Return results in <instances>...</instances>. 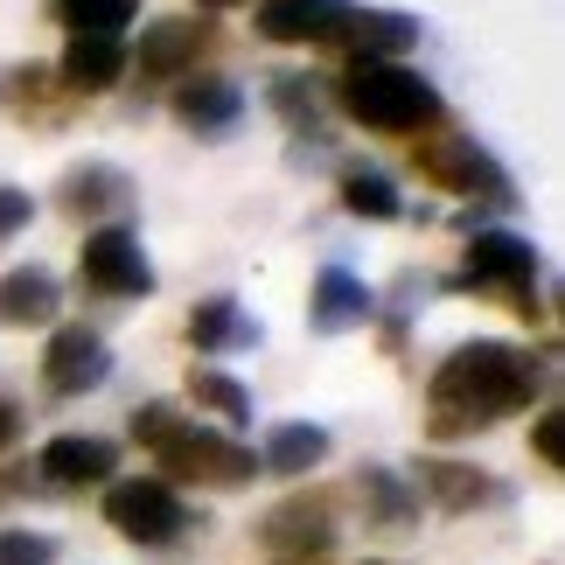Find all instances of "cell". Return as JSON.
<instances>
[{
    "instance_id": "cell-1",
    "label": "cell",
    "mask_w": 565,
    "mask_h": 565,
    "mask_svg": "<svg viewBox=\"0 0 565 565\" xmlns=\"http://www.w3.org/2000/svg\"><path fill=\"white\" fill-rule=\"evenodd\" d=\"M558 377L552 350H516V342H461L440 371L426 384V433L433 440H475V433H489L495 419H510V412H524L537 391Z\"/></svg>"
},
{
    "instance_id": "cell-2",
    "label": "cell",
    "mask_w": 565,
    "mask_h": 565,
    "mask_svg": "<svg viewBox=\"0 0 565 565\" xmlns=\"http://www.w3.org/2000/svg\"><path fill=\"white\" fill-rule=\"evenodd\" d=\"M335 105L350 113L363 134H433L447 119V98L433 92V77H419L412 63H342Z\"/></svg>"
},
{
    "instance_id": "cell-3",
    "label": "cell",
    "mask_w": 565,
    "mask_h": 565,
    "mask_svg": "<svg viewBox=\"0 0 565 565\" xmlns=\"http://www.w3.org/2000/svg\"><path fill=\"white\" fill-rule=\"evenodd\" d=\"M537 279H545V252L531 245L524 231H475L468 252H461V273H454V287L461 294H489L503 300L516 315H537Z\"/></svg>"
},
{
    "instance_id": "cell-4",
    "label": "cell",
    "mask_w": 565,
    "mask_h": 565,
    "mask_svg": "<svg viewBox=\"0 0 565 565\" xmlns=\"http://www.w3.org/2000/svg\"><path fill=\"white\" fill-rule=\"evenodd\" d=\"M412 168H419V182L447 189V195H468V203H495V210H516V182L510 168L489 154L475 134H454V126H433L419 134L412 147Z\"/></svg>"
},
{
    "instance_id": "cell-5",
    "label": "cell",
    "mask_w": 565,
    "mask_h": 565,
    "mask_svg": "<svg viewBox=\"0 0 565 565\" xmlns=\"http://www.w3.org/2000/svg\"><path fill=\"white\" fill-rule=\"evenodd\" d=\"M154 461H161V482L175 489V482H195V489H245L252 475H258V454L245 440H231V433H210V426H195L182 419L168 440L154 447Z\"/></svg>"
},
{
    "instance_id": "cell-6",
    "label": "cell",
    "mask_w": 565,
    "mask_h": 565,
    "mask_svg": "<svg viewBox=\"0 0 565 565\" xmlns=\"http://www.w3.org/2000/svg\"><path fill=\"white\" fill-rule=\"evenodd\" d=\"M77 287L98 300H147L161 287V273L134 224H105V231H84V245H77Z\"/></svg>"
},
{
    "instance_id": "cell-7",
    "label": "cell",
    "mask_w": 565,
    "mask_h": 565,
    "mask_svg": "<svg viewBox=\"0 0 565 565\" xmlns=\"http://www.w3.org/2000/svg\"><path fill=\"white\" fill-rule=\"evenodd\" d=\"M105 524L126 545H175L189 531V503L161 475H126V482H105Z\"/></svg>"
},
{
    "instance_id": "cell-8",
    "label": "cell",
    "mask_w": 565,
    "mask_h": 565,
    "mask_svg": "<svg viewBox=\"0 0 565 565\" xmlns=\"http://www.w3.org/2000/svg\"><path fill=\"white\" fill-rule=\"evenodd\" d=\"M335 495L329 489H308V495H287L279 510H266V524H258V545H266L273 565H321L335 552Z\"/></svg>"
},
{
    "instance_id": "cell-9",
    "label": "cell",
    "mask_w": 565,
    "mask_h": 565,
    "mask_svg": "<svg viewBox=\"0 0 565 565\" xmlns=\"http://www.w3.org/2000/svg\"><path fill=\"white\" fill-rule=\"evenodd\" d=\"M56 210L84 231H105V224H134L140 210V182L126 175L119 161H77L56 175Z\"/></svg>"
},
{
    "instance_id": "cell-10",
    "label": "cell",
    "mask_w": 565,
    "mask_h": 565,
    "mask_svg": "<svg viewBox=\"0 0 565 565\" xmlns=\"http://www.w3.org/2000/svg\"><path fill=\"white\" fill-rule=\"evenodd\" d=\"M210 21H195V14H168V21H147L140 42L126 50V71H140V84H168V77H195V56L210 50Z\"/></svg>"
},
{
    "instance_id": "cell-11",
    "label": "cell",
    "mask_w": 565,
    "mask_h": 565,
    "mask_svg": "<svg viewBox=\"0 0 565 565\" xmlns=\"http://www.w3.org/2000/svg\"><path fill=\"white\" fill-rule=\"evenodd\" d=\"M321 42H335L350 63L356 56L363 63H405V50H419V14H405V8H342L335 29Z\"/></svg>"
},
{
    "instance_id": "cell-12",
    "label": "cell",
    "mask_w": 565,
    "mask_h": 565,
    "mask_svg": "<svg viewBox=\"0 0 565 565\" xmlns=\"http://www.w3.org/2000/svg\"><path fill=\"white\" fill-rule=\"evenodd\" d=\"M105 377H113V342H105L98 329L71 321V329L50 335V350H42V391H56V398H84V391H98Z\"/></svg>"
},
{
    "instance_id": "cell-13",
    "label": "cell",
    "mask_w": 565,
    "mask_h": 565,
    "mask_svg": "<svg viewBox=\"0 0 565 565\" xmlns=\"http://www.w3.org/2000/svg\"><path fill=\"white\" fill-rule=\"evenodd\" d=\"M35 468L50 489H105V482H119V447L98 440V433H56Z\"/></svg>"
},
{
    "instance_id": "cell-14",
    "label": "cell",
    "mask_w": 565,
    "mask_h": 565,
    "mask_svg": "<svg viewBox=\"0 0 565 565\" xmlns=\"http://www.w3.org/2000/svg\"><path fill=\"white\" fill-rule=\"evenodd\" d=\"M168 113H175L195 140H224V134H237V119H245V84H231V77H182L175 98H168Z\"/></svg>"
},
{
    "instance_id": "cell-15",
    "label": "cell",
    "mask_w": 565,
    "mask_h": 565,
    "mask_svg": "<svg viewBox=\"0 0 565 565\" xmlns=\"http://www.w3.org/2000/svg\"><path fill=\"white\" fill-rule=\"evenodd\" d=\"M371 315H377L371 279L350 273V266H321L315 294H308V329H315V335H350V329H363Z\"/></svg>"
},
{
    "instance_id": "cell-16",
    "label": "cell",
    "mask_w": 565,
    "mask_h": 565,
    "mask_svg": "<svg viewBox=\"0 0 565 565\" xmlns=\"http://www.w3.org/2000/svg\"><path fill=\"white\" fill-rule=\"evenodd\" d=\"M126 77V35H71L56 56V84L71 98H105Z\"/></svg>"
},
{
    "instance_id": "cell-17",
    "label": "cell",
    "mask_w": 565,
    "mask_h": 565,
    "mask_svg": "<svg viewBox=\"0 0 565 565\" xmlns=\"http://www.w3.org/2000/svg\"><path fill=\"white\" fill-rule=\"evenodd\" d=\"M426 495L433 510H447V516H461V510H482V503H510V489L495 482V475H482V468H468V461H419V482H412Z\"/></svg>"
},
{
    "instance_id": "cell-18",
    "label": "cell",
    "mask_w": 565,
    "mask_h": 565,
    "mask_svg": "<svg viewBox=\"0 0 565 565\" xmlns=\"http://www.w3.org/2000/svg\"><path fill=\"white\" fill-rule=\"evenodd\" d=\"M56 315H63V287L50 266L0 273V329H50Z\"/></svg>"
},
{
    "instance_id": "cell-19",
    "label": "cell",
    "mask_w": 565,
    "mask_h": 565,
    "mask_svg": "<svg viewBox=\"0 0 565 565\" xmlns=\"http://www.w3.org/2000/svg\"><path fill=\"white\" fill-rule=\"evenodd\" d=\"M189 342L203 356H231V350H258L266 329H258L231 294H210V300H195V315H189Z\"/></svg>"
},
{
    "instance_id": "cell-20",
    "label": "cell",
    "mask_w": 565,
    "mask_h": 565,
    "mask_svg": "<svg viewBox=\"0 0 565 565\" xmlns=\"http://www.w3.org/2000/svg\"><path fill=\"white\" fill-rule=\"evenodd\" d=\"M0 113H14V119H63L71 113V92L56 84L50 63H8L0 71Z\"/></svg>"
},
{
    "instance_id": "cell-21",
    "label": "cell",
    "mask_w": 565,
    "mask_h": 565,
    "mask_svg": "<svg viewBox=\"0 0 565 565\" xmlns=\"http://www.w3.org/2000/svg\"><path fill=\"white\" fill-rule=\"evenodd\" d=\"M356 503L371 531H419V489L398 468H363L356 475Z\"/></svg>"
},
{
    "instance_id": "cell-22",
    "label": "cell",
    "mask_w": 565,
    "mask_h": 565,
    "mask_svg": "<svg viewBox=\"0 0 565 565\" xmlns=\"http://www.w3.org/2000/svg\"><path fill=\"white\" fill-rule=\"evenodd\" d=\"M329 426H315V419H287V426H273V440H266V454H258V475H308V468H321L329 461Z\"/></svg>"
},
{
    "instance_id": "cell-23",
    "label": "cell",
    "mask_w": 565,
    "mask_h": 565,
    "mask_svg": "<svg viewBox=\"0 0 565 565\" xmlns=\"http://www.w3.org/2000/svg\"><path fill=\"white\" fill-rule=\"evenodd\" d=\"M350 0H258V35L266 42H321Z\"/></svg>"
},
{
    "instance_id": "cell-24",
    "label": "cell",
    "mask_w": 565,
    "mask_h": 565,
    "mask_svg": "<svg viewBox=\"0 0 565 565\" xmlns=\"http://www.w3.org/2000/svg\"><path fill=\"white\" fill-rule=\"evenodd\" d=\"M342 210L363 216V224H398V216H405V195L391 189L384 168H342Z\"/></svg>"
},
{
    "instance_id": "cell-25",
    "label": "cell",
    "mask_w": 565,
    "mask_h": 565,
    "mask_svg": "<svg viewBox=\"0 0 565 565\" xmlns=\"http://www.w3.org/2000/svg\"><path fill=\"white\" fill-rule=\"evenodd\" d=\"M42 14L71 35H126V21L140 14V0H42Z\"/></svg>"
},
{
    "instance_id": "cell-26",
    "label": "cell",
    "mask_w": 565,
    "mask_h": 565,
    "mask_svg": "<svg viewBox=\"0 0 565 565\" xmlns=\"http://www.w3.org/2000/svg\"><path fill=\"white\" fill-rule=\"evenodd\" d=\"M266 105L294 126V134H321V92L308 84V71H273Z\"/></svg>"
},
{
    "instance_id": "cell-27",
    "label": "cell",
    "mask_w": 565,
    "mask_h": 565,
    "mask_svg": "<svg viewBox=\"0 0 565 565\" xmlns=\"http://www.w3.org/2000/svg\"><path fill=\"white\" fill-rule=\"evenodd\" d=\"M189 405L216 412L224 426H252V391L237 377H224V371H189Z\"/></svg>"
},
{
    "instance_id": "cell-28",
    "label": "cell",
    "mask_w": 565,
    "mask_h": 565,
    "mask_svg": "<svg viewBox=\"0 0 565 565\" xmlns=\"http://www.w3.org/2000/svg\"><path fill=\"white\" fill-rule=\"evenodd\" d=\"M63 545L50 531H0V565H56Z\"/></svg>"
},
{
    "instance_id": "cell-29",
    "label": "cell",
    "mask_w": 565,
    "mask_h": 565,
    "mask_svg": "<svg viewBox=\"0 0 565 565\" xmlns=\"http://www.w3.org/2000/svg\"><path fill=\"white\" fill-rule=\"evenodd\" d=\"M182 419H189V412H175L168 398H154V405H140V412H134V440H140L147 454H154V447H161V440H168V433H175Z\"/></svg>"
},
{
    "instance_id": "cell-30",
    "label": "cell",
    "mask_w": 565,
    "mask_h": 565,
    "mask_svg": "<svg viewBox=\"0 0 565 565\" xmlns=\"http://www.w3.org/2000/svg\"><path fill=\"white\" fill-rule=\"evenodd\" d=\"M531 447H537V461H545L552 475L565 468V412H537V426H531Z\"/></svg>"
},
{
    "instance_id": "cell-31",
    "label": "cell",
    "mask_w": 565,
    "mask_h": 565,
    "mask_svg": "<svg viewBox=\"0 0 565 565\" xmlns=\"http://www.w3.org/2000/svg\"><path fill=\"white\" fill-rule=\"evenodd\" d=\"M29 216H35V195H29V189H14V182H0V245L29 231Z\"/></svg>"
},
{
    "instance_id": "cell-32",
    "label": "cell",
    "mask_w": 565,
    "mask_h": 565,
    "mask_svg": "<svg viewBox=\"0 0 565 565\" xmlns=\"http://www.w3.org/2000/svg\"><path fill=\"white\" fill-rule=\"evenodd\" d=\"M21 440V405H8V398H0V454H8Z\"/></svg>"
},
{
    "instance_id": "cell-33",
    "label": "cell",
    "mask_w": 565,
    "mask_h": 565,
    "mask_svg": "<svg viewBox=\"0 0 565 565\" xmlns=\"http://www.w3.org/2000/svg\"><path fill=\"white\" fill-rule=\"evenodd\" d=\"M14 495H29V468H14V475H0V503H14Z\"/></svg>"
},
{
    "instance_id": "cell-34",
    "label": "cell",
    "mask_w": 565,
    "mask_h": 565,
    "mask_svg": "<svg viewBox=\"0 0 565 565\" xmlns=\"http://www.w3.org/2000/svg\"><path fill=\"white\" fill-rule=\"evenodd\" d=\"M203 14H231V8H252V0H195Z\"/></svg>"
},
{
    "instance_id": "cell-35",
    "label": "cell",
    "mask_w": 565,
    "mask_h": 565,
    "mask_svg": "<svg viewBox=\"0 0 565 565\" xmlns=\"http://www.w3.org/2000/svg\"><path fill=\"white\" fill-rule=\"evenodd\" d=\"M363 565H391V558H363Z\"/></svg>"
}]
</instances>
